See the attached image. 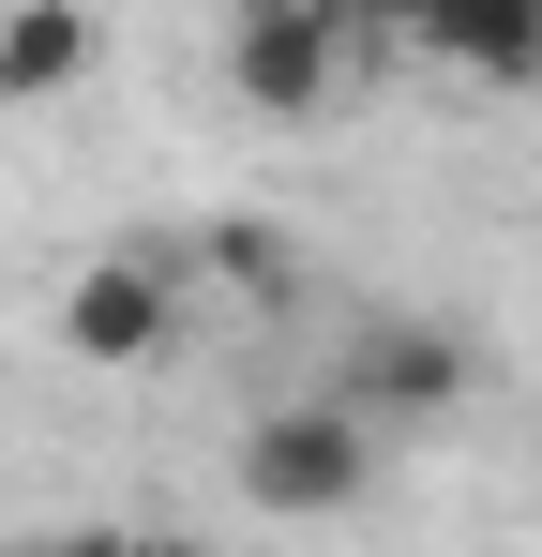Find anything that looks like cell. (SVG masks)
I'll list each match as a JSON object with an SVG mask.
<instances>
[{"instance_id": "4", "label": "cell", "mask_w": 542, "mask_h": 557, "mask_svg": "<svg viewBox=\"0 0 542 557\" xmlns=\"http://www.w3.org/2000/svg\"><path fill=\"white\" fill-rule=\"evenodd\" d=\"M61 347H76L90 376H151V362H181V272L151 257V242L90 257V272L61 286Z\"/></svg>"}, {"instance_id": "9", "label": "cell", "mask_w": 542, "mask_h": 557, "mask_svg": "<svg viewBox=\"0 0 542 557\" xmlns=\"http://www.w3.org/2000/svg\"><path fill=\"white\" fill-rule=\"evenodd\" d=\"M151 557H196V543H151Z\"/></svg>"}, {"instance_id": "1", "label": "cell", "mask_w": 542, "mask_h": 557, "mask_svg": "<svg viewBox=\"0 0 542 557\" xmlns=\"http://www.w3.org/2000/svg\"><path fill=\"white\" fill-rule=\"evenodd\" d=\"M377 467H392V437H377L361 407H332V392H301V407H257V422H242V497H257L271 528H332V512H361Z\"/></svg>"}, {"instance_id": "7", "label": "cell", "mask_w": 542, "mask_h": 557, "mask_svg": "<svg viewBox=\"0 0 542 557\" xmlns=\"http://www.w3.org/2000/svg\"><path fill=\"white\" fill-rule=\"evenodd\" d=\"M196 272L226 286V301H257V317L301 301V257H286V226H257V211H211V226H196Z\"/></svg>"}, {"instance_id": "6", "label": "cell", "mask_w": 542, "mask_h": 557, "mask_svg": "<svg viewBox=\"0 0 542 557\" xmlns=\"http://www.w3.org/2000/svg\"><path fill=\"white\" fill-rule=\"evenodd\" d=\"M90 76V0H0V106H61Z\"/></svg>"}, {"instance_id": "2", "label": "cell", "mask_w": 542, "mask_h": 557, "mask_svg": "<svg viewBox=\"0 0 542 557\" xmlns=\"http://www.w3.org/2000/svg\"><path fill=\"white\" fill-rule=\"evenodd\" d=\"M347 46H361L347 0H242V15H226V91L301 136V121L347 106Z\"/></svg>"}, {"instance_id": "5", "label": "cell", "mask_w": 542, "mask_h": 557, "mask_svg": "<svg viewBox=\"0 0 542 557\" xmlns=\"http://www.w3.org/2000/svg\"><path fill=\"white\" fill-rule=\"evenodd\" d=\"M392 30L467 91H542V0H392Z\"/></svg>"}, {"instance_id": "8", "label": "cell", "mask_w": 542, "mask_h": 557, "mask_svg": "<svg viewBox=\"0 0 542 557\" xmlns=\"http://www.w3.org/2000/svg\"><path fill=\"white\" fill-rule=\"evenodd\" d=\"M30 557H151L136 528H61V543H30Z\"/></svg>"}, {"instance_id": "3", "label": "cell", "mask_w": 542, "mask_h": 557, "mask_svg": "<svg viewBox=\"0 0 542 557\" xmlns=\"http://www.w3.org/2000/svg\"><path fill=\"white\" fill-rule=\"evenodd\" d=\"M482 392V347L452 332V317H361L347 347H332V407H361L377 437H407V422H452Z\"/></svg>"}]
</instances>
